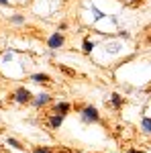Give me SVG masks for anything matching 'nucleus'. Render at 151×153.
Wrapping results in <instances>:
<instances>
[{"instance_id":"nucleus-1","label":"nucleus","mask_w":151,"mask_h":153,"mask_svg":"<svg viewBox=\"0 0 151 153\" xmlns=\"http://www.w3.org/2000/svg\"><path fill=\"white\" fill-rule=\"evenodd\" d=\"M14 98H16V102L27 104V102H31V92H29L27 88H19V90L14 92Z\"/></svg>"},{"instance_id":"nucleus-2","label":"nucleus","mask_w":151,"mask_h":153,"mask_svg":"<svg viewBox=\"0 0 151 153\" xmlns=\"http://www.w3.org/2000/svg\"><path fill=\"white\" fill-rule=\"evenodd\" d=\"M47 43H49V47H51V49L61 47V45H63V35H61V33H53V35L49 37V41H47Z\"/></svg>"},{"instance_id":"nucleus-3","label":"nucleus","mask_w":151,"mask_h":153,"mask_svg":"<svg viewBox=\"0 0 151 153\" xmlns=\"http://www.w3.org/2000/svg\"><path fill=\"white\" fill-rule=\"evenodd\" d=\"M84 120H98V110L94 106L84 108Z\"/></svg>"},{"instance_id":"nucleus-4","label":"nucleus","mask_w":151,"mask_h":153,"mask_svg":"<svg viewBox=\"0 0 151 153\" xmlns=\"http://www.w3.org/2000/svg\"><path fill=\"white\" fill-rule=\"evenodd\" d=\"M33 80H35L37 84H51V78L45 76V74H35V76H33Z\"/></svg>"},{"instance_id":"nucleus-5","label":"nucleus","mask_w":151,"mask_h":153,"mask_svg":"<svg viewBox=\"0 0 151 153\" xmlns=\"http://www.w3.org/2000/svg\"><path fill=\"white\" fill-rule=\"evenodd\" d=\"M61 123H63V114H53V117H51V127H53V129H57Z\"/></svg>"},{"instance_id":"nucleus-6","label":"nucleus","mask_w":151,"mask_h":153,"mask_svg":"<svg viewBox=\"0 0 151 153\" xmlns=\"http://www.w3.org/2000/svg\"><path fill=\"white\" fill-rule=\"evenodd\" d=\"M141 129L145 131V133H151V118H143L141 120Z\"/></svg>"},{"instance_id":"nucleus-7","label":"nucleus","mask_w":151,"mask_h":153,"mask_svg":"<svg viewBox=\"0 0 151 153\" xmlns=\"http://www.w3.org/2000/svg\"><path fill=\"white\" fill-rule=\"evenodd\" d=\"M47 102H49V96H47V94H41V96H39V98L35 100V104H37V106H41V104H47Z\"/></svg>"},{"instance_id":"nucleus-8","label":"nucleus","mask_w":151,"mask_h":153,"mask_svg":"<svg viewBox=\"0 0 151 153\" xmlns=\"http://www.w3.org/2000/svg\"><path fill=\"white\" fill-rule=\"evenodd\" d=\"M55 110H57V112H68V110H70V104L61 102V104H57V106H55Z\"/></svg>"},{"instance_id":"nucleus-9","label":"nucleus","mask_w":151,"mask_h":153,"mask_svg":"<svg viewBox=\"0 0 151 153\" xmlns=\"http://www.w3.org/2000/svg\"><path fill=\"white\" fill-rule=\"evenodd\" d=\"M92 47H94V43L90 41V39H86V41H84V51H86V53H90Z\"/></svg>"},{"instance_id":"nucleus-10","label":"nucleus","mask_w":151,"mask_h":153,"mask_svg":"<svg viewBox=\"0 0 151 153\" xmlns=\"http://www.w3.org/2000/svg\"><path fill=\"white\" fill-rule=\"evenodd\" d=\"M112 104H115V106H121V104H123V98H121L118 94H112Z\"/></svg>"},{"instance_id":"nucleus-11","label":"nucleus","mask_w":151,"mask_h":153,"mask_svg":"<svg viewBox=\"0 0 151 153\" xmlns=\"http://www.w3.org/2000/svg\"><path fill=\"white\" fill-rule=\"evenodd\" d=\"M8 145H10V147H16V149H23V145L16 141V139H8Z\"/></svg>"},{"instance_id":"nucleus-12","label":"nucleus","mask_w":151,"mask_h":153,"mask_svg":"<svg viewBox=\"0 0 151 153\" xmlns=\"http://www.w3.org/2000/svg\"><path fill=\"white\" fill-rule=\"evenodd\" d=\"M35 153H51V149H49V147H37Z\"/></svg>"},{"instance_id":"nucleus-13","label":"nucleus","mask_w":151,"mask_h":153,"mask_svg":"<svg viewBox=\"0 0 151 153\" xmlns=\"http://www.w3.org/2000/svg\"><path fill=\"white\" fill-rule=\"evenodd\" d=\"M125 4H129V6H135V4H139V0H123Z\"/></svg>"},{"instance_id":"nucleus-14","label":"nucleus","mask_w":151,"mask_h":153,"mask_svg":"<svg viewBox=\"0 0 151 153\" xmlns=\"http://www.w3.org/2000/svg\"><path fill=\"white\" fill-rule=\"evenodd\" d=\"M57 153H71V151H68V149H63V147H61V149H59Z\"/></svg>"},{"instance_id":"nucleus-15","label":"nucleus","mask_w":151,"mask_h":153,"mask_svg":"<svg viewBox=\"0 0 151 153\" xmlns=\"http://www.w3.org/2000/svg\"><path fill=\"white\" fill-rule=\"evenodd\" d=\"M0 4H8V0H0Z\"/></svg>"},{"instance_id":"nucleus-16","label":"nucleus","mask_w":151,"mask_h":153,"mask_svg":"<svg viewBox=\"0 0 151 153\" xmlns=\"http://www.w3.org/2000/svg\"><path fill=\"white\" fill-rule=\"evenodd\" d=\"M129 153H143V151H135V149H131V151H129Z\"/></svg>"},{"instance_id":"nucleus-17","label":"nucleus","mask_w":151,"mask_h":153,"mask_svg":"<svg viewBox=\"0 0 151 153\" xmlns=\"http://www.w3.org/2000/svg\"><path fill=\"white\" fill-rule=\"evenodd\" d=\"M23 2H25V0H23Z\"/></svg>"}]
</instances>
